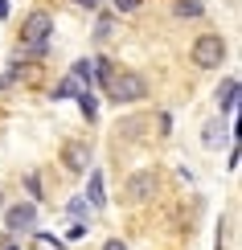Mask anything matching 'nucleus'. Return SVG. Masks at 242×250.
<instances>
[{
    "mask_svg": "<svg viewBox=\"0 0 242 250\" xmlns=\"http://www.w3.org/2000/svg\"><path fill=\"white\" fill-rule=\"evenodd\" d=\"M25 185H29V193H33V201H37V197H41V176H37V172H29V176H25Z\"/></svg>",
    "mask_w": 242,
    "mask_h": 250,
    "instance_id": "18",
    "label": "nucleus"
},
{
    "mask_svg": "<svg viewBox=\"0 0 242 250\" xmlns=\"http://www.w3.org/2000/svg\"><path fill=\"white\" fill-rule=\"evenodd\" d=\"M107 99L111 103H140V99H148V78L144 74H135V70H115V74L107 78Z\"/></svg>",
    "mask_w": 242,
    "mask_h": 250,
    "instance_id": "1",
    "label": "nucleus"
},
{
    "mask_svg": "<svg viewBox=\"0 0 242 250\" xmlns=\"http://www.w3.org/2000/svg\"><path fill=\"white\" fill-rule=\"evenodd\" d=\"M4 13H8V0H0V17H4Z\"/></svg>",
    "mask_w": 242,
    "mask_h": 250,
    "instance_id": "22",
    "label": "nucleus"
},
{
    "mask_svg": "<svg viewBox=\"0 0 242 250\" xmlns=\"http://www.w3.org/2000/svg\"><path fill=\"white\" fill-rule=\"evenodd\" d=\"M103 250H128V246H123V238H107V242H103Z\"/></svg>",
    "mask_w": 242,
    "mask_h": 250,
    "instance_id": "20",
    "label": "nucleus"
},
{
    "mask_svg": "<svg viewBox=\"0 0 242 250\" xmlns=\"http://www.w3.org/2000/svg\"><path fill=\"white\" fill-rule=\"evenodd\" d=\"M37 226V201H21L13 205V209L4 213V230L8 234H25V230H33Z\"/></svg>",
    "mask_w": 242,
    "mask_h": 250,
    "instance_id": "6",
    "label": "nucleus"
},
{
    "mask_svg": "<svg viewBox=\"0 0 242 250\" xmlns=\"http://www.w3.org/2000/svg\"><path fill=\"white\" fill-rule=\"evenodd\" d=\"M115 33V17H107V13H103L99 17V25H94V37H99V41H107Z\"/></svg>",
    "mask_w": 242,
    "mask_h": 250,
    "instance_id": "15",
    "label": "nucleus"
},
{
    "mask_svg": "<svg viewBox=\"0 0 242 250\" xmlns=\"http://www.w3.org/2000/svg\"><path fill=\"white\" fill-rule=\"evenodd\" d=\"M234 107H238V78H226L222 86H218V111L230 115Z\"/></svg>",
    "mask_w": 242,
    "mask_h": 250,
    "instance_id": "8",
    "label": "nucleus"
},
{
    "mask_svg": "<svg viewBox=\"0 0 242 250\" xmlns=\"http://www.w3.org/2000/svg\"><path fill=\"white\" fill-rule=\"evenodd\" d=\"M226 62V37L222 33H197L193 41V66L197 70H218Z\"/></svg>",
    "mask_w": 242,
    "mask_h": 250,
    "instance_id": "3",
    "label": "nucleus"
},
{
    "mask_svg": "<svg viewBox=\"0 0 242 250\" xmlns=\"http://www.w3.org/2000/svg\"><path fill=\"white\" fill-rule=\"evenodd\" d=\"M70 78L82 82V86H90V82H94V66H90V58H78L74 66H70Z\"/></svg>",
    "mask_w": 242,
    "mask_h": 250,
    "instance_id": "10",
    "label": "nucleus"
},
{
    "mask_svg": "<svg viewBox=\"0 0 242 250\" xmlns=\"http://www.w3.org/2000/svg\"><path fill=\"white\" fill-rule=\"evenodd\" d=\"M78 90H82V82H74V78H62L58 86H54V99H74Z\"/></svg>",
    "mask_w": 242,
    "mask_h": 250,
    "instance_id": "14",
    "label": "nucleus"
},
{
    "mask_svg": "<svg viewBox=\"0 0 242 250\" xmlns=\"http://www.w3.org/2000/svg\"><path fill=\"white\" fill-rule=\"evenodd\" d=\"M74 99H78V107H82V115H87V119L99 115V99H94V90H90V86H82Z\"/></svg>",
    "mask_w": 242,
    "mask_h": 250,
    "instance_id": "11",
    "label": "nucleus"
},
{
    "mask_svg": "<svg viewBox=\"0 0 242 250\" xmlns=\"http://www.w3.org/2000/svg\"><path fill=\"white\" fill-rule=\"evenodd\" d=\"M156 189H160V176H156V168H135L128 181H123V201L132 205V209H140V205H148L152 197H156Z\"/></svg>",
    "mask_w": 242,
    "mask_h": 250,
    "instance_id": "2",
    "label": "nucleus"
},
{
    "mask_svg": "<svg viewBox=\"0 0 242 250\" xmlns=\"http://www.w3.org/2000/svg\"><path fill=\"white\" fill-rule=\"evenodd\" d=\"M94 4H103V0H94Z\"/></svg>",
    "mask_w": 242,
    "mask_h": 250,
    "instance_id": "25",
    "label": "nucleus"
},
{
    "mask_svg": "<svg viewBox=\"0 0 242 250\" xmlns=\"http://www.w3.org/2000/svg\"><path fill=\"white\" fill-rule=\"evenodd\" d=\"M87 205L90 209H103L107 205V189H103V172L90 168V185H87Z\"/></svg>",
    "mask_w": 242,
    "mask_h": 250,
    "instance_id": "9",
    "label": "nucleus"
},
{
    "mask_svg": "<svg viewBox=\"0 0 242 250\" xmlns=\"http://www.w3.org/2000/svg\"><path fill=\"white\" fill-rule=\"evenodd\" d=\"M0 201H4V189H0Z\"/></svg>",
    "mask_w": 242,
    "mask_h": 250,
    "instance_id": "23",
    "label": "nucleus"
},
{
    "mask_svg": "<svg viewBox=\"0 0 242 250\" xmlns=\"http://www.w3.org/2000/svg\"><path fill=\"white\" fill-rule=\"evenodd\" d=\"M70 213H74L78 222H82V217L90 213V205H87V197H74V201H70Z\"/></svg>",
    "mask_w": 242,
    "mask_h": 250,
    "instance_id": "17",
    "label": "nucleus"
},
{
    "mask_svg": "<svg viewBox=\"0 0 242 250\" xmlns=\"http://www.w3.org/2000/svg\"><path fill=\"white\" fill-rule=\"evenodd\" d=\"M49 33H54V17L45 8H33L21 25V41L17 45H49Z\"/></svg>",
    "mask_w": 242,
    "mask_h": 250,
    "instance_id": "4",
    "label": "nucleus"
},
{
    "mask_svg": "<svg viewBox=\"0 0 242 250\" xmlns=\"http://www.w3.org/2000/svg\"><path fill=\"white\" fill-rule=\"evenodd\" d=\"M62 164H66V172H90V144H82V140H62Z\"/></svg>",
    "mask_w": 242,
    "mask_h": 250,
    "instance_id": "5",
    "label": "nucleus"
},
{
    "mask_svg": "<svg viewBox=\"0 0 242 250\" xmlns=\"http://www.w3.org/2000/svg\"><path fill=\"white\" fill-rule=\"evenodd\" d=\"M4 250H17V246H4Z\"/></svg>",
    "mask_w": 242,
    "mask_h": 250,
    "instance_id": "24",
    "label": "nucleus"
},
{
    "mask_svg": "<svg viewBox=\"0 0 242 250\" xmlns=\"http://www.w3.org/2000/svg\"><path fill=\"white\" fill-rule=\"evenodd\" d=\"M21 74H25V66H21V58H13V62H8V70L0 74V90H8V86H13V82H17Z\"/></svg>",
    "mask_w": 242,
    "mask_h": 250,
    "instance_id": "13",
    "label": "nucleus"
},
{
    "mask_svg": "<svg viewBox=\"0 0 242 250\" xmlns=\"http://www.w3.org/2000/svg\"><path fill=\"white\" fill-rule=\"evenodd\" d=\"M144 0H115V13H135Z\"/></svg>",
    "mask_w": 242,
    "mask_h": 250,
    "instance_id": "19",
    "label": "nucleus"
},
{
    "mask_svg": "<svg viewBox=\"0 0 242 250\" xmlns=\"http://www.w3.org/2000/svg\"><path fill=\"white\" fill-rule=\"evenodd\" d=\"M176 13L181 17H201L205 8H201V0H176Z\"/></svg>",
    "mask_w": 242,
    "mask_h": 250,
    "instance_id": "16",
    "label": "nucleus"
},
{
    "mask_svg": "<svg viewBox=\"0 0 242 250\" xmlns=\"http://www.w3.org/2000/svg\"><path fill=\"white\" fill-rule=\"evenodd\" d=\"M226 140H230V127H226L222 119H209L205 131H201V144H205V148H222Z\"/></svg>",
    "mask_w": 242,
    "mask_h": 250,
    "instance_id": "7",
    "label": "nucleus"
},
{
    "mask_svg": "<svg viewBox=\"0 0 242 250\" xmlns=\"http://www.w3.org/2000/svg\"><path fill=\"white\" fill-rule=\"evenodd\" d=\"M90 66H94V78L107 86V78L115 74V62H111V58H90Z\"/></svg>",
    "mask_w": 242,
    "mask_h": 250,
    "instance_id": "12",
    "label": "nucleus"
},
{
    "mask_svg": "<svg viewBox=\"0 0 242 250\" xmlns=\"http://www.w3.org/2000/svg\"><path fill=\"white\" fill-rule=\"evenodd\" d=\"M74 4H78V8H99L94 0H74Z\"/></svg>",
    "mask_w": 242,
    "mask_h": 250,
    "instance_id": "21",
    "label": "nucleus"
}]
</instances>
